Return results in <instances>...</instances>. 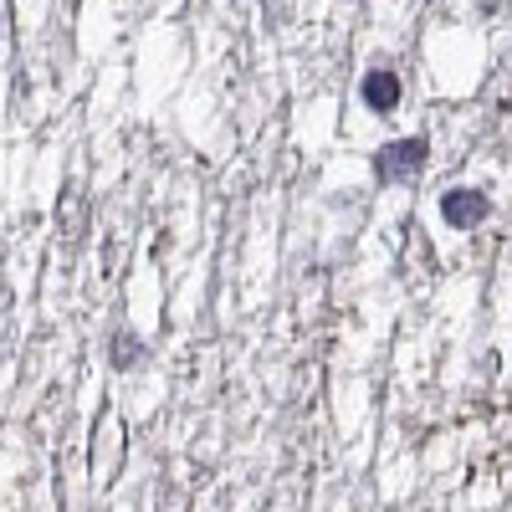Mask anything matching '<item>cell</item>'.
<instances>
[{"label": "cell", "mask_w": 512, "mask_h": 512, "mask_svg": "<svg viewBox=\"0 0 512 512\" xmlns=\"http://www.w3.org/2000/svg\"><path fill=\"white\" fill-rule=\"evenodd\" d=\"M487 216H492L487 190H466V185H456V190L441 195V221H446L451 231H472V226H482Z\"/></svg>", "instance_id": "obj_1"}, {"label": "cell", "mask_w": 512, "mask_h": 512, "mask_svg": "<svg viewBox=\"0 0 512 512\" xmlns=\"http://www.w3.org/2000/svg\"><path fill=\"white\" fill-rule=\"evenodd\" d=\"M425 154H431V144H425V139H395V144H384L379 154H374V175L379 180H410L415 175V169L425 164Z\"/></svg>", "instance_id": "obj_2"}, {"label": "cell", "mask_w": 512, "mask_h": 512, "mask_svg": "<svg viewBox=\"0 0 512 512\" xmlns=\"http://www.w3.org/2000/svg\"><path fill=\"white\" fill-rule=\"evenodd\" d=\"M359 98H364L374 113H395V108H400V72H395V67H374V72H364Z\"/></svg>", "instance_id": "obj_3"}]
</instances>
